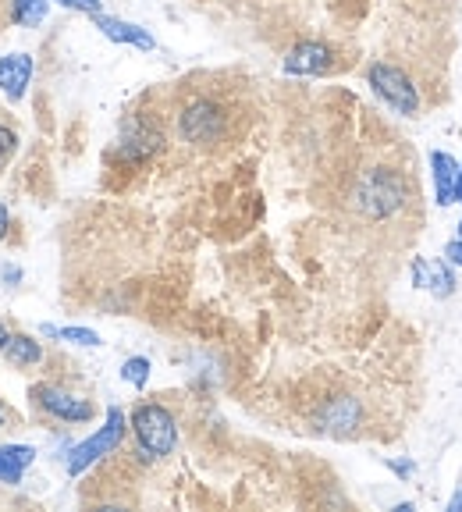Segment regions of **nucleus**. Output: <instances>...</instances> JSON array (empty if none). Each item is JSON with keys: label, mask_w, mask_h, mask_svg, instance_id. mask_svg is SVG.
Masks as SVG:
<instances>
[{"label": "nucleus", "mask_w": 462, "mask_h": 512, "mask_svg": "<svg viewBox=\"0 0 462 512\" xmlns=\"http://www.w3.org/2000/svg\"><path fill=\"white\" fill-rule=\"evenodd\" d=\"M352 210H356L363 221H388V217H399L409 207L413 192L409 182L399 168H388V164H374L352 185Z\"/></svg>", "instance_id": "1"}, {"label": "nucleus", "mask_w": 462, "mask_h": 512, "mask_svg": "<svg viewBox=\"0 0 462 512\" xmlns=\"http://www.w3.org/2000/svg\"><path fill=\"white\" fill-rule=\"evenodd\" d=\"M178 139L192 150H217L231 136V111L217 96L196 93L189 96L175 114Z\"/></svg>", "instance_id": "2"}, {"label": "nucleus", "mask_w": 462, "mask_h": 512, "mask_svg": "<svg viewBox=\"0 0 462 512\" xmlns=\"http://www.w3.org/2000/svg\"><path fill=\"white\" fill-rule=\"evenodd\" d=\"M128 434L146 463L175 456L178 448V416L164 402H136L128 413Z\"/></svg>", "instance_id": "3"}, {"label": "nucleus", "mask_w": 462, "mask_h": 512, "mask_svg": "<svg viewBox=\"0 0 462 512\" xmlns=\"http://www.w3.org/2000/svg\"><path fill=\"white\" fill-rule=\"evenodd\" d=\"M367 86L374 89V96L384 107H391L402 118H416L423 111V93L413 82V75L402 64L391 61H374L367 64Z\"/></svg>", "instance_id": "4"}, {"label": "nucleus", "mask_w": 462, "mask_h": 512, "mask_svg": "<svg viewBox=\"0 0 462 512\" xmlns=\"http://www.w3.org/2000/svg\"><path fill=\"white\" fill-rule=\"evenodd\" d=\"M125 434H128L125 409L111 406V409H107V416H104V424L96 427L86 441H79V445L68 452V477H82L89 466H96L100 459L114 456V452L121 448V441H125Z\"/></svg>", "instance_id": "5"}, {"label": "nucleus", "mask_w": 462, "mask_h": 512, "mask_svg": "<svg viewBox=\"0 0 462 512\" xmlns=\"http://www.w3.org/2000/svg\"><path fill=\"white\" fill-rule=\"evenodd\" d=\"M32 406L36 413H43L47 420L64 427H82V424H93L96 420V406L79 392H68L61 384L54 381H43V384H32Z\"/></svg>", "instance_id": "6"}, {"label": "nucleus", "mask_w": 462, "mask_h": 512, "mask_svg": "<svg viewBox=\"0 0 462 512\" xmlns=\"http://www.w3.org/2000/svg\"><path fill=\"white\" fill-rule=\"evenodd\" d=\"M164 143H168V136L157 121L146 118V114H132L118 132V157L128 160V164H146L164 150Z\"/></svg>", "instance_id": "7"}, {"label": "nucleus", "mask_w": 462, "mask_h": 512, "mask_svg": "<svg viewBox=\"0 0 462 512\" xmlns=\"http://www.w3.org/2000/svg\"><path fill=\"white\" fill-rule=\"evenodd\" d=\"M367 413H363V402L356 395H331V399L320 402V409L313 413V424L320 434H331V438H352V434L363 427Z\"/></svg>", "instance_id": "8"}, {"label": "nucleus", "mask_w": 462, "mask_h": 512, "mask_svg": "<svg viewBox=\"0 0 462 512\" xmlns=\"http://www.w3.org/2000/svg\"><path fill=\"white\" fill-rule=\"evenodd\" d=\"M281 68H285V75H299V79H320V75H331L338 68V50L324 40H303L288 50Z\"/></svg>", "instance_id": "9"}, {"label": "nucleus", "mask_w": 462, "mask_h": 512, "mask_svg": "<svg viewBox=\"0 0 462 512\" xmlns=\"http://www.w3.org/2000/svg\"><path fill=\"white\" fill-rule=\"evenodd\" d=\"M32 72H36V64L25 50H15V54H4L0 57V93L8 96L11 104L25 100L32 86Z\"/></svg>", "instance_id": "10"}, {"label": "nucleus", "mask_w": 462, "mask_h": 512, "mask_svg": "<svg viewBox=\"0 0 462 512\" xmlns=\"http://www.w3.org/2000/svg\"><path fill=\"white\" fill-rule=\"evenodd\" d=\"M93 25L100 29V36H107L111 43H121V47H136V50H153L157 40L150 36V29L136 22H125V18H114V15H93Z\"/></svg>", "instance_id": "11"}, {"label": "nucleus", "mask_w": 462, "mask_h": 512, "mask_svg": "<svg viewBox=\"0 0 462 512\" xmlns=\"http://www.w3.org/2000/svg\"><path fill=\"white\" fill-rule=\"evenodd\" d=\"M36 456L40 452L32 445H25V441H4L0 445V484H8V488L22 484L29 466L36 463Z\"/></svg>", "instance_id": "12"}, {"label": "nucleus", "mask_w": 462, "mask_h": 512, "mask_svg": "<svg viewBox=\"0 0 462 512\" xmlns=\"http://www.w3.org/2000/svg\"><path fill=\"white\" fill-rule=\"evenodd\" d=\"M431 178H434V203L448 207L455 203V175H459V157L445 150H431Z\"/></svg>", "instance_id": "13"}, {"label": "nucleus", "mask_w": 462, "mask_h": 512, "mask_svg": "<svg viewBox=\"0 0 462 512\" xmlns=\"http://www.w3.org/2000/svg\"><path fill=\"white\" fill-rule=\"evenodd\" d=\"M0 356H4V360H8L11 367L29 370V367H40L47 352H43V342H40V338L25 335V331H11L8 345L0 349Z\"/></svg>", "instance_id": "14"}, {"label": "nucleus", "mask_w": 462, "mask_h": 512, "mask_svg": "<svg viewBox=\"0 0 462 512\" xmlns=\"http://www.w3.org/2000/svg\"><path fill=\"white\" fill-rule=\"evenodd\" d=\"M459 278H455V264H448L445 256L438 260H427V278H423V292H431L434 299H448L455 296Z\"/></svg>", "instance_id": "15"}, {"label": "nucleus", "mask_w": 462, "mask_h": 512, "mask_svg": "<svg viewBox=\"0 0 462 512\" xmlns=\"http://www.w3.org/2000/svg\"><path fill=\"white\" fill-rule=\"evenodd\" d=\"M43 338H57V342H72V345H82V349H100V335L93 328H57V324H43L40 328Z\"/></svg>", "instance_id": "16"}, {"label": "nucleus", "mask_w": 462, "mask_h": 512, "mask_svg": "<svg viewBox=\"0 0 462 512\" xmlns=\"http://www.w3.org/2000/svg\"><path fill=\"white\" fill-rule=\"evenodd\" d=\"M50 11V0H11V22L29 29V25H40Z\"/></svg>", "instance_id": "17"}, {"label": "nucleus", "mask_w": 462, "mask_h": 512, "mask_svg": "<svg viewBox=\"0 0 462 512\" xmlns=\"http://www.w3.org/2000/svg\"><path fill=\"white\" fill-rule=\"evenodd\" d=\"M150 370H153V363L146 360V356H128V360L121 363V381L132 384V388H146V384H150Z\"/></svg>", "instance_id": "18"}, {"label": "nucleus", "mask_w": 462, "mask_h": 512, "mask_svg": "<svg viewBox=\"0 0 462 512\" xmlns=\"http://www.w3.org/2000/svg\"><path fill=\"white\" fill-rule=\"evenodd\" d=\"M18 153V132L11 125H0V171L8 168Z\"/></svg>", "instance_id": "19"}, {"label": "nucleus", "mask_w": 462, "mask_h": 512, "mask_svg": "<svg viewBox=\"0 0 462 512\" xmlns=\"http://www.w3.org/2000/svg\"><path fill=\"white\" fill-rule=\"evenodd\" d=\"M54 4H61V8L68 11H79V15H100L104 11V0H54Z\"/></svg>", "instance_id": "20"}, {"label": "nucleus", "mask_w": 462, "mask_h": 512, "mask_svg": "<svg viewBox=\"0 0 462 512\" xmlns=\"http://www.w3.org/2000/svg\"><path fill=\"white\" fill-rule=\"evenodd\" d=\"M384 466H388L395 477H402V480H409L416 473V463L413 459H384Z\"/></svg>", "instance_id": "21"}, {"label": "nucleus", "mask_w": 462, "mask_h": 512, "mask_svg": "<svg viewBox=\"0 0 462 512\" xmlns=\"http://www.w3.org/2000/svg\"><path fill=\"white\" fill-rule=\"evenodd\" d=\"M445 260L448 264H455V267H462V239H452L445 246Z\"/></svg>", "instance_id": "22"}, {"label": "nucleus", "mask_w": 462, "mask_h": 512, "mask_svg": "<svg viewBox=\"0 0 462 512\" xmlns=\"http://www.w3.org/2000/svg\"><path fill=\"white\" fill-rule=\"evenodd\" d=\"M11 235V210H8V203L0 200V242L8 239Z\"/></svg>", "instance_id": "23"}, {"label": "nucleus", "mask_w": 462, "mask_h": 512, "mask_svg": "<svg viewBox=\"0 0 462 512\" xmlns=\"http://www.w3.org/2000/svg\"><path fill=\"white\" fill-rule=\"evenodd\" d=\"M0 278L8 281V285H18L22 281V267H0Z\"/></svg>", "instance_id": "24"}, {"label": "nucleus", "mask_w": 462, "mask_h": 512, "mask_svg": "<svg viewBox=\"0 0 462 512\" xmlns=\"http://www.w3.org/2000/svg\"><path fill=\"white\" fill-rule=\"evenodd\" d=\"M455 203H462V157H459V175H455Z\"/></svg>", "instance_id": "25"}, {"label": "nucleus", "mask_w": 462, "mask_h": 512, "mask_svg": "<svg viewBox=\"0 0 462 512\" xmlns=\"http://www.w3.org/2000/svg\"><path fill=\"white\" fill-rule=\"evenodd\" d=\"M448 512H462V488L452 495V502H448Z\"/></svg>", "instance_id": "26"}, {"label": "nucleus", "mask_w": 462, "mask_h": 512, "mask_svg": "<svg viewBox=\"0 0 462 512\" xmlns=\"http://www.w3.org/2000/svg\"><path fill=\"white\" fill-rule=\"evenodd\" d=\"M8 338H11V331L4 328V324H0V349H4V345H8Z\"/></svg>", "instance_id": "27"}, {"label": "nucleus", "mask_w": 462, "mask_h": 512, "mask_svg": "<svg viewBox=\"0 0 462 512\" xmlns=\"http://www.w3.org/2000/svg\"><path fill=\"white\" fill-rule=\"evenodd\" d=\"M8 424V406H4V399H0V427Z\"/></svg>", "instance_id": "28"}, {"label": "nucleus", "mask_w": 462, "mask_h": 512, "mask_svg": "<svg viewBox=\"0 0 462 512\" xmlns=\"http://www.w3.org/2000/svg\"><path fill=\"white\" fill-rule=\"evenodd\" d=\"M459 239H462V221H459Z\"/></svg>", "instance_id": "29"}]
</instances>
